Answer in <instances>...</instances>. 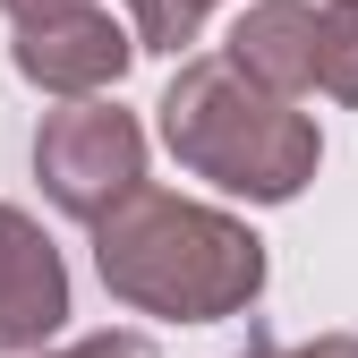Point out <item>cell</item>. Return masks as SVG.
I'll return each instance as SVG.
<instances>
[{"instance_id": "3957f363", "label": "cell", "mask_w": 358, "mask_h": 358, "mask_svg": "<svg viewBox=\"0 0 358 358\" xmlns=\"http://www.w3.org/2000/svg\"><path fill=\"white\" fill-rule=\"evenodd\" d=\"M34 179L69 222H111L128 196H145V128L120 103H69L34 128Z\"/></svg>"}, {"instance_id": "277c9868", "label": "cell", "mask_w": 358, "mask_h": 358, "mask_svg": "<svg viewBox=\"0 0 358 358\" xmlns=\"http://www.w3.org/2000/svg\"><path fill=\"white\" fill-rule=\"evenodd\" d=\"M9 60H17L26 85H43V94H60V103H103L128 77V60H137V34H128L111 9H85V17L26 26Z\"/></svg>"}, {"instance_id": "30bf717a", "label": "cell", "mask_w": 358, "mask_h": 358, "mask_svg": "<svg viewBox=\"0 0 358 358\" xmlns=\"http://www.w3.org/2000/svg\"><path fill=\"white\" fill-rule=\"evenodd\" d=\"M0 9H9L17 34H26V26H52V17H85V9H103V0H0Z\"/></svg>"}, {"instance_id": "9c48e42d", "label": "cell", "mask_w": 358, "mask_h": 358, "mask_svg": "<svg viewBox=\"0 0 358 358\" xmlns=\"http://www.w3.org/2000/svg\"><path fill=\"white\" fill-rule=\"evenodd\" d=\"M52 358H162L145 333H85V341H69V350H52Z\"/></svg>"}, {"instance_id": "52a82bcc", "label": "cell", "mask_w": 358, "mask_h": 358, "mask_svg": "<svg viewBox=\"0 0 358 358\" xmlns=\"http://www.w3.org/2000/svg\"><path fill=\"white\" fill-rule=\"evenodd\" d=\"M316 94L358 103V0H324L316 9Z\"/></svg>"}, {"instance_id": "6da1fadb", "label": "cell", "mask_w": 358, "mask_h": 358, "mask_svg": "<svg viewBox=\"0 0 358 358\" xmlns=\"http://www.w3.org/2000/svg\"><path fill=\"white\" fill-rule=\"evenodd\" d=\"M94 273L120 307L137 316H179V324H213L239 316L264 290V239L248 222L188 205L171 188L128 196L111 222H94Z\"/></svg>"}, {"instance_id": "8992f818", "label": "cell", "mask_w": 358, "mask_h": 358, "mask_svg": "<svg viewBox=\"0 0 358 358\" xmlns=\"http://www.w3.org/2000/svg\"><path fill=\"white\" fill-rule=\"evenodd\" d=\"M231 69H248L264 94H316V0H256L231 26Z\"/></svg>"}, {"instance_id": "7a4b0ae2", "label": "cell", "mask_w": 358, "mask_h": 358, "mask_svg": "<svg viewBox=\"0 0 358 358\" xmlns=\"http://www.w3.org/2000/svg\"><path fill=\"white\" fill-rule=\"evenodd\" d=\"M162 145L179 154V171H196L248 205H290L324 162L316 120L282 94H264L248 69H231V52L179 60L171 94H162Z\"/></svg>"}, {"instance_id": "ba28073f", "label": "cell", "mask_w": 358, "mask_h": 358, "mask_svg": "<svg viewBox=\"0 0 358 358\" xmlns=\"http://www.w3.org/2000/svg\"><path fill=\"white\" fill-rule=\"evenodd\" d=\"M213 0H128V34H137V52H188V43L205 34Z\"/></svg>"}, {"instance_id": "5b68a950", "label": "cell", "mask_w": 358, "mask_h": 358, "mask_svg": "<svg viewBox=\"0 0 358 358\" xmlns=\"http://www.w3.org/2000/svg\"><path fill=\"white\" fill-rule=\"evenodd\" d=\"M69 324V264L43 239V222L0 205V358L43 350Z\"/></svg>"}, {"instance_id": "8fae6325", "label": "cell", "mask_w": 358, "mask_h": 358, "mask_svg": "<svg viewBox=\"0 0 358 358\" xmlns=\"http://www.w3.org/2000/svg\"><path fill=\"white\" fill-rule=\"evenodd\" d=\"M239 358H358V341H350V333H333V341H307V350H264V341H256V350H239Z\"/></svg>"}]
</instances>
